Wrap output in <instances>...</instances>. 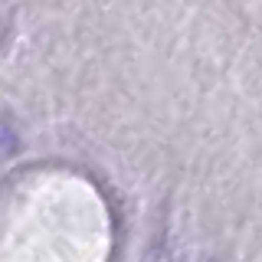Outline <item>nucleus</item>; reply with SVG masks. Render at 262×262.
I'll return each instance as SVG.
<instances>
[]
</instances>
